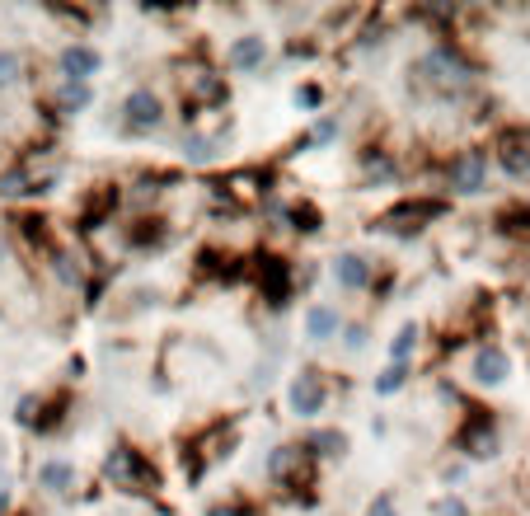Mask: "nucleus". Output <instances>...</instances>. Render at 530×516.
Listing matches in <instances>:
<instances>
[{
  "label": "nucleus",
  "instance_id": "1",
  "mask_svg": "<svg viewBox=\"0 0 530 516\" xmlns=\"http://www.w3.org/2000/svg\"><path fill=\"white\" fill-rule=\"evenodd\" d=\"M413 85L423 90L427 99H460L474 85V62L456 43H432L423 57L413 62Z\"/></svg>",
  "mask_w": 530,
  "mask_h": 516
},
{
  "label": "nucleus",
  "instance_id": "2",
  "mask_svg": "<svg viewBox=\"0 0 530 516\" xmlns=\"http://www.w3.org/2000/svg\"><path fill=\"white\" fill-rule=\"evenodd\" d=\"M103 479L113 488H127V493H155L160 488V470L146 460V451H136L127 442H118L103 455Z\"/></svg>",
  "mask_w": 530,
  "mask_h": 516
},
{
  "label": "nucleus",
  "instance_id": "3",
  "mask_svg": "<svg viewBox=\"0 0 530 516\" xmlns=\"http://www.w3.org/2000/svg\"><path fill=\"white\" fill-rule=\"evenodd\" d=\"M446 188L456 198H479L488 188V151L484 146H460L446 160Z\"/></svg>",
  "mask_w": 530,
  "mask_h": 516
},
{
  "label": "nucleus",
  "instance_id": "4",
  "mask_svg": "<svg viewBox=\"0 0 530 516\" xmlns=\"http://www.w3.org/2000/svg\"><path fill=\"white\" fill-rule=\"evenodd\" d=\"M456 451L465 460H493L502 451V437H497V418L488 409H465V423L456 427Z\"/></svg>",
  "mask_w": 530,
  "mask_h": 516
},
{
  "label": "nucleus",
  "instance_id": "5",
  "mask_svg": "<svg viewBox=\"0 0 530 516\" xmlns=\"http://www.w3.org/2000/svg\"><path fill=\"white\" fill-rule=\"evenodd\" d=\"M441 211H446L441 198H404L399 207H389L371 230H385V235H417V230H427V221H437Z\"/></svg>",
  "mask_w": 530,
  "mask_h": 516
},
{
  "label": "nucleus",
  "instance_id": "6",
  "mask_svg": "<svg viewBox=\"0 0 530 516\" xmlns=\"http://www.w3.org/2000/svg\"><path fill=\"white\" fill-rule=\"evenodd\" d=\"M254 277H259V291H263L268 310H287V301L296 296V282H300V273L282 254H263L259 268H254Z\"/></svg>",
  "mask_w": 530,
  "mask_h": 516
},
{
  "label": "nucleus",
  "instance_id": "7",
  "mask_svg": "<svg viewBox=\"0 0 530 516\" xmlns=\"http://www.w3.org/2000/svg\"><path fill=\"white\" fill-rule=\"evenodd\" d=\"M310 451H305V442L300 446H277L272 455H268V465H263V474L272 479V483H282V488H300V483H310Z\"/></svg>",
  "mask_w": 530,
  "mask_h": 516
},
{
  "label": "nucleus",
  "instance_id": "8",
  "mask_svg": "<svg viewBox=\"0 0 530 516\" xmlns=\"http://www.w3.org/2000/svg\"><path fill=\"white\" fill-rule=\"evenodd\" d=\"M160 122H164V103H160V94L151 85L132 90L123 99V127L132 131V137H146V131H155Z\"/></svg>",
  "mask_w": 530,
  "mask_h": 516
},
{
  "label": "nucleus",
  "instance_id": "9",
  "mask_svg": "<svg viewBox=\"0 0 530 516\" xmlns=\"http://www.w3.org/2000/svg\"><path fill=\"white\" fill-rule=\"evenodd\" d=\"M287 404H291V414L296 418H315L324 414V404H329V385H324V371L315 366H305L296 380H291V390H287Z\"/></svg>",
  "mask_w": 530,
  "mask_h": 516
},
{
  "label": "nucleus",
  "instance_id": "10",
  "mask_svg": "<svg viewBox=\"0 0 530 516\" xmlns=\"http://www.w3.org/2000/svg\"><path fill=\"white\" fill-rule=\"evenodd\" d=\"M493 160L502 165L507 179H530V131L525 127L502 131V137L493 141Z\"/></svg>",
  "mask_w": 530,
  "mask_h": 516
},
{
  "label": "nucleus",
  "instance_id": "11",
  "mask_svg": "<svg viewBox=\"0 0 530 516\" xmlns=\"http://www.w3.org/2000/svg\"><path fill=\"white\" fill-rule=\"evenodd\" d=\"M469 375H474V385H502V380L512 375V357H507V347L502 343H479L474 347V362H469Z\"/></svg>",
  "mask_w": 530,
  "mask_h": 516
},
{
  "label": "nucleus",
  "instance_id": "12",
  "mask_svg": "<svg viewBox=\"0 0 530 516\" xmlns=\"http://www.w3.org/2000/svg\"><path fill=\"white\" fill-rule=\"evenodd\" d=\"M231 99V90H226V80H221L216 71H188V80H183V103L188 108H198V113H202V108H221V103H226Z\"/></svg>",
  "mask_w": 530,
  "mask_h": 516
},
{
  "label": "nucleus",
  "instance_id": "13",
  "mask_svg": "<svg viewBox=\"0 0 530 516\" xmlns=\"http://www.w3.org/2000/svg\"><path fill=\"white\" fill-rule=\"evenodd\" d=\"M57 66H62L66 80H75V85H90V80L103 71V52L90 47V43H66L62 57H57Z\"/></svg>",
  "mask_w": 530,
  "mask_h": 516
},
{
  "label": "nucleus",
  "instance_id": "14",
  "mask_svg": "<svg viewBox=\"0 0 530 516\" xmlns=\"http://www.w3.org/2000/svg\"><path fill=\"white\" fill-rule=\"evenodd\" d=\"M263 62H268V38H259V34H240L226 47V66L231 71H263Z\"/></svg>",
  "mask_w": 530,
  "mask_h": 516
},
{
  "label": "nucleus",
  "instance_id": "15",
  "mask_svg": "<svg viewBox=\"0 0 530 516\" xmlns=\"http://www.w3.org/2000/svg\"><path fill=\"white\" fill-rule=\"evenodd\" d=\"M127 244L136 254L164 249V244H170V221H164V216H136V221L127 226Z\"/></svg>",
  "mask_w": 530,
  "mask_h": 516
},
{
  "label": "nucleus",
  "instance_id": "16",
  "mask_svg": "<svg viewBox=\"0 0 530 516\" xmlns=\"http://www.w3.org/2000/svg\"><path fill=\"white\" fill-rule=\"evenodd\" d=\"M333 282H339L343 291H367L371 287V258L367 254H339L333 258Z\"/></svg>",
  "mask_w": 530,
  "mask_h": 516
},
{
  "label": "nucleus",
  "instance_id": "17",
  "mask_svg": "<svg viewBox=\"0 0 530 516\" xmlns=\"http://www.w3.org/2000/svg\"><path fill=\"white\" fill-rule=\"evenodd\" d=\"M361 179H367V188H389L399 179V160L389 151H361Z\"/></svg>",
  "mask_w": 530,
  "mask_h": 516
},
{
  "label": "nucleus",
  "instance_id": "18",
  "mask_svg": "<svg viewBox=\"0 0 530 516\" xmlns=\"http://www.w3.org/2000/svg\"><path fill=\"white\" fill-rule=\"evenodd\" d=\"M339 329H343V319H339V310H333V306H310V310H305V338H310V343L339 338Z\"/></svg>",
  "mask_w": 530,
  "mask_h": 516
},
{
  "label": "nucleus",
  "instance_id": "19",
  "mask_svg": "<svg viewBox=\"0 0 530 516\" xmlns=\"http://www.w3.org/2000/svg\"><path fill=\"white\" fill-rule=\"evenodd\" d=\"M38 488L43 493H71L75 488V465L71 460H43L38 465Z\"/></svg>",
  "mask_w": 530,
  "mask_h": 516
},
{
  "label": "nucleus",
  "instance_id": "20",
  "mask_svg": "<svg viewBox=\"0 0 530 516\" xmlns=\"http://www.w3.org/2000/svg\"><path fill=\"white\" fill-rule=\"evenodd\" d=\"M305 451L319 455V460H339V455H348V437L339 427H315L310 437H305Z\"/></svg>",
  "mask_w": 530,
  "mask_h": 516
},
{
  "label": "nucleus",
  "instance_id": "21",
  "mask_svg": "<svg viewBox=\"0 0 530 516\" xmlns=\"http://www.w3.org/2000/svg\"><path fill=\"white\" fill-rule=\"evenodd\" d=\"M183 160H188V165H211V160H216V151H221V141L216 137H207V131H198V127H192V131H183Z\"/></svg>",
  "mask_w": 530,
  "mask_h": 516
},
{
  "label": "nucleus",
  "instance_id": "22",
  "mask_svg": "<svg viewBox=\"0 0 530 516\" xmlns=\"http://www.w3.org/2000/svg\"><path fill=\"white\" fill-rule=\"evenodd\" d=\"M287 226H291L296 235H319L324 216H319L315 202H291V207H287Z\"/></svg>",
  "mask_w": 530,
  "mask_h": 516
},
{
  "label": "nucleus",
  "instance_id": "23",
  "mask_svg": "<svg viewBox=\"0 0 530 516\" xmlns=\"http://www.w3.org/2000/svg\"><path fill=\"white\" fill-rule=\"evenodd\" d=\"M417 338H423V329L408 319V324H399V334H395V343H389V357H395L399 366H408V357L417 352Z\"/></svg>",
  "mask_w": 530,
  "mask_h": 516
},
{
  "label": "nucleus",
  "instance_id": "24",
  "mask_svg": "<svg viewBox=\"0 0 530 516\" xmlns=\"http://www.w3.org/2000/svg\"><path fill=\"white\" fill-rule=\"evenodd\" d=\"M90 99H94V90L90 85H75V80H66L62 85V94H57V113H80V108H90Z\"/></svg>",
  "mask_w": 530,
  "mask_h": 516
},
{
  "label": "nucleus",
  "instance_id": "25",
  "mask_svg": "<svg viewBox=\"0 0 530 516\" xmlns=\"http://www.w3.org/2000/svg\"><path fill=\"white\" fill-rule=\"evenodd\" d=\"M19 80H24V57L15 47H0V90L19 85Z\"/></svg>",
  "mask_w": 530,
  "mask_h": 516
},
{
  "label": "nucleus",
  "instance_id": "26",
  "mask_svg": "<svg viewBox=\"0 0 530 516\" xmlns=\"http://www.w3.org/2000/svg\"><path fill=\"white\" fill-rule=\"evenodd\" d=\"M408 385V366H399V362H389L380 375H376V394H399Z\"/></svg>",
  "mask_w": 530,
  "mask_h": 516
},
{
  "label": "nucleus",
  "instance_id": "27",
  "mask_svg": "<svg viewBox=\"0 0 530 516\" xmlns=\"http://www.w3.org/2000/svg\"><path fill=\"white\" fill-rule=\"evenodd\" d=\"M333 137H339V113H324V118L315 122V131H310V137H305V141L324 146V141H333Z\"/></svg>",
  "mask_w": 530,
  "mask_h": 516
},
{
  "label": "nucleus",
  "instance_id": "28",
  "mask_svg": "<svg viewBox=\"0 0 530 516\" xmlns=\"http://www.w3.org/2000/svg\"><path fill=\"white\" fill-rule=\"evenodd\" d=\"M207 516H254V502H244V498H231V502H211Z\"/></svg>",
  "mask_w": 530,
  "mask_h": 516
},
{
  "label": "nucleus",
  "instance_id": "29",
  "mask_svg": "<svg viewBox=\"0 0 530 516\" xmlns=\"http://www.w3.org/2000/svg\"><path fill=\"white\" fill-rule=\"evenodd\" d=\"M367 516H399L395 493H380V498H371V502H367Z\"/></svg>",
  "mask_w": 530,
  "mask_h": 516
},
{
  "label": "nucleus",
  "instance_id": "30",
  "mask_svg": "<svg viewBox=\"0 0 530 516\" xmlns=\"http://www.w3.org/2000/svg\"><path fill=\"white\" fill-rule=\"evenodd\" d=\"M343 347H348V352H361V347H367V324H348V329H343Z\"/></svg>",
  "mask_w": 530,
  "mask_h": 516
},
{
  "label": "nucleus",
  "instance_id": "31",
  "mask_svg": "<svg viewBox=\"0 0 530 516\" xmlns=\"http://www.w3.org/2000/svg\"><path fill=\"white\" fill-rule=\"evenodd\" d=\"M296 103H300V108H319V103H324V90H319V85H300V90H296Z\"/></svg>",
  "mask_w": 530,
  "mask_h": 516
},
{
  "label": "nucleus",
  "instance_id": "32",
  "mask_svg": "<svg viewBox=\"0 0 530 516\" xmlns=\"http://www.w3.org/2000/svg\"><path fill=\"white\" fill-rule=\"evenodd\" d=\"M437 516H469V507H465L460 498H441V502H437Z\"/></svg>",
  "mask_w": 530,
  "mask_h": 516
},
{
  "label": "nucleus",
  "instance_id": "33",
  "mask_svg": "<svg viewBox=\"0 0 530 516\" xmlns=\"http://www.w3.org/2000/svg\"><path fill=\"white\" fill-rule=\"evenodd\" d=\"M5 507H10V493H5V488H0V516H5Z\"/></svg>",
  "mask_w": 530,
  "mask_h": 516
}]
</instances>
